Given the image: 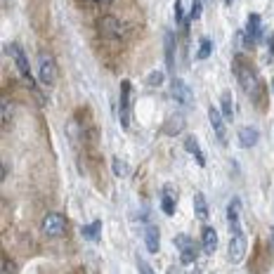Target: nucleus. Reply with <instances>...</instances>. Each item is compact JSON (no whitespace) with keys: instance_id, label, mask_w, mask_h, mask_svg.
<instances>
[{"instance_id":"obj_35","label":"nucleus","mask_w":274,"mask_h":274,"mask_svg":"<svg viewBox=\"0 0 274 274\" xmlns=\"http://www.w3.org/2000/svg\"><path fill=\"white\" fill-rule=\"evenodd\" d=\"M272 90H274V80H272Z\"/></svg>"},{"instance_id":"obj_10","label":"nucleus","mask_w":274,"mask_h":274,"mask_svg":"<svg viewBox=\"0 0 274 274\" xmlns=\"http://www.w3.org/2000/svg\"><path fill=\"white\" fill-rule=\"evenodd\" d=\"M130 93H133V87H130V80H123L121 83V126L130 128Z\"/></svg>"},{"instance_id":"obj_17","label":"nucleus","mask_w":274,"mask_h":274,"mask_svg":"<svg viewBox=\"0 0 274 274\" xmlns=\"http://www.w3.org/2000/svg\"><path fill=\"white\" fill-rule=\"evenodd\" d=\"M258 140H260V133L255 130V128H241L239 130V144H241L243 149H251V147H255L258 144Z\"/></svg>"},{"instance_id":"obj_20","label":"nucleus","mask_w":274,"mask_h":274,"mask_svg":"<svg viewBox=\"0 0 274 274\" xmlns=\"http://www.w3.org/2000/svg\"><path fill=\"white\" fill-rule=\"evenodd\" d=\"M194 215L201 220V222H206L208 215H211V213H208V201H206L204 194H194Z\"/></svg>"},{"instance_id":"obj_4","label":"nucleus","mask_w":274,"mask_h":274,"mask_svg":"<svg viewBox=\"0 0 274 274\" xmlns=\"http://www.w3.org/2000/svg\"><path fill=\"white\" fill-rule=\"evenodd\" d=\"M175 246L180 248V265H194L196 262V258H199V246H196V241L192 239V236H187V234H180L177 239H175Z\"/></svg>"},{"instance_id":"obj_9","label":"nucleus","mask_w":274,"mask_h":274,"mask_svg":"<svg viewBox=\"0 0 274 274\" xmlns=\"http://www.w3.org/2000/svg\"><path fill=\"white\" fill-rule=\"evenodd\" d=\"M246 251H248V239H246V234L243 232H236V234H232V239H229V246H227V258L229 262H241L243 258H246Z\"/></svg>"},{"instance_id":"obj_36","label":"nucleus","mask_w":274,"mask_h":274,"mask_svg":"<svg viewBox=\"0 0 274 274\" xmlns=\"http://www.w3.org/2000/svg\"><path fill=\"white\" fill-rule=\"evenodd\" d=\"M5 3H8V0H5Z\"/></svg>"},{"instance_id":"obj_30","label":"nucleus","mask_w":274,"mask_h":274,"mask_svg":"<svg viewBox=\"0 0 274 274\" xmlns=\"http://www.w3.org/2000/svg\"><path fill=\"white\" fill-rule=\"evenodd\" d=\"M182 267H185V265H172V267H168V272H165V274H187Z\"/></svg>"},{"instance_id":"obj_5","label":"nucleus","mask_w":274,"mask_h":274,"mask_svg":"<svg viewBox=\"0 0 274 274\" xmlns=\"http://www.w3.org/2000/svg\"><path fill=\"white\" fill-rule=\"evenodd\" d=\"M38 78L47 87H52L57 83V62H55V57L47 55V52H43L38 57Z\"/></svg>"},{"instance_id":"obj_33","label":"nucleus","mask_w":274,"mask_h":274,"mask_svg":"<svg viewBox=\"0 0 274 274\" xmlns=\"http://www.w3.org/2000/svg\"><path fill=\"white\" fill-rule=\"evenodd\" d=\"M272 248H274V227H272Z\"/></svg>"},{"instance_id":"obj_31","label":"nucleus","mask_w":274,"mask_h":274,"mask_svg":"<svg viewBox=\"0 0 274 274\" xmlns=\"http://www.w3.org/2000/svg\"><path fill=\"white\" fill-rule=\"evenodd\" d=\"M269 59H274V36H269Z\"/></svg>"},{"instance_id":"obj_21","label":"nucleus","mask_w":274,"mask_h":274,"mask_svg":"<svg viewBox=\"0 0 274 274\" xmlns=\"http://www.w3.org/2000/svg\"><path fill=\"white\" fill-rule=\"evenodd\" d=\"M182 128H185V118H182V114H172V116L168 118V123H165V133L170 135V137H175V135L182 133Z\"/></svg>"},{"instance_id":"obj_18","label":"nucleus","mask_w":274,"mask_h":274,"mask_svg":"<svg viewBox=\"0 0 274 274\" xmlns=\"http://www.w3.org/2000/svg\"><path fill=\"white\" fill-rule=\"evenodd\" d=\"M185 149L196 158V163L199 165H206V156H204V151H201V147H199V140H196L194 135H187V137H185Z\"/></svg>"},{"instance_id":"obj_14","label":"nucleus","mask_w":274,"mask_h":274,"mask_svg":"<svg viewBox=\"0 0 274 274\" xmlns=\"http://www.w3.org/2000/svg\"><path fill=\"white\" fill-rule=\"evenodd\" d=\"M175 52H177V38L175 31H165V66L168 71H175Z\"/></svg>"},{"instance_id":"obj_22","label":"nucleus","mask_w":274,"mask_h":274,"mask_svg":"<svg viewBox=\"0 0 274 274\" xmlns=\"http://www.w3.org/2000/svg\"><path fill=\"white\" fill-rule=\"evenodd\" d=\"M220 104H222V116H225V121H234V100H232V93H229V90L222 93Z\"/></svg>"},{"instance_id":"obj_29","label":"nucleus","mask_w":274,"mask_h":274,"mask_svg":"<svg viewBox=\"0 0 274 274\" xmlns=\"http://www.w3.org/2000/svg\"><path fill=\"white\" fill-rule=\"evenodd\" d=\"M3 267H5V269H3V274H17V265L10 258L3 260Z\"/></svg>"},{"instance_id":"obj_8","label":"nucleus","mask_w":274,"mask_h":274,"mask_svg":"<svg viewBox=\"0 0 274 274\" xmlns=\"http://www.w3.org/2000/svg\"><path fill=\"white\" fill-rule=\"evenodd\" d=\"M168 90H170L172 100L177 104H182V107H192L194 104V93H192V87L182 78H170V87Z\"/></svg>"},{"instance_id":"obj_32","label":"nucleus","mask_w":274,"mask_h":274,"mask_svg":"<svg viewBox=\"0 0 274 274\" xmlns=\"http://www.w3.org/2000/svg\"><path fill=\"white\" fill-rule=\"evenodd\" d=\"M83 3H97V5H109L111 0H83Z\"/></svg>"},{"instance_id":"obj_1","label":"nucleus","mask_w":274,"mask_h":274,"mask_svg":"<svg viewBox=\"0 0 274 274\" xmlns=\"http://www.w3.org/2000/svg\"><path fill=\"white\" fill-rule=\"evenodd\" d=\"M234 76H236V80H239V87H241L255 104H260V100H265V90H262V83H260L258 73H255V69H253L251 64L243 62L241 57L234 59Z\"/></svg>"},{"instance_id":"obj_6","label":"nucleus","mask_w":274,"mask_h":274,"mask_svg":"<svg viewBox=\"0 0 274 274\" xmlns=\"http://www.w3.org/2000/svg\"><path fill=\"white\" fill-rule=\"evenodd\" d=\"M262 38V17L260 15H248V22H246V29H243V45L246 47H255Z\"/></svg>"},{"instance_id":"obj_19","label":"nucleus","mask_w":274,"mask_h":274,"mask_svg":"<svg viewBox=\"0 0 274 274\" xmlns=\"http://www.w3.org/2000/svg\"><path fill=\"white\" fill-rule=\"evenodd\" d=\"M80 234H83L85 241L97 243L100 241V236H102V220H95L93 225H85V227L80 229Z\"/></svg>"},{"instance_id":"obj_15","label":"nucleus","mask_w":274,"mask_h":274,"mask_svg":"<svg viewBox=\"0 0 274 274\" xmlns=\"http://www.w3.org/2000/svg\"><path fill=\"white\" fill-rule=\"evenodd\" d=\"M144 246H147L149 253H158V248H161V232H158L156 225H149L144 229Z\"/></svg>"},{"instance_id":"obj_27","label":"nucleus","mask_w":274,"mask_h":274,"mask_svg":"<svg viewBox=\"0 0 274 274\" xmlns=\"http://www.w3.org/2000/svg\"><path fill=\"white\" fill-rule=\"evenodd\" d=\"M161 83H163V73H161V71H154L147 78V85H151V87H158Z\"/></svg>"},{"instance_id":"obj_26","label":"nucleus","mask_w":274,"mask_h":274,"mask_svg":"<svg viewBox=\"0 0 274 274\" xmlns=\"http://www.w3.org/2000/svg\"><path fill=\"white\" fill-rule=\"evenodd\" d=\"M10 118H12V104H10V100L5 97V100H3V126H8Z\"/></svg>"},{"instance_id":"obj_12","label":"nucleus","mask_w":274,"mask_h":274,"mask_svg":"<svg viewBox=\"0 0 274 274\" xmlns=\"http://www.w3.org/2000/svg\"><path fill=\"white\" fill-rule=\"evenodd\" d=\"M201 251L206 255H213L218 251V232L211 225H204V229H201Z\"/></svg>"},{"instance_id":"obj_2","label":"nucleus","mask_w":274,"mask_h":274,"mask_svg":"<svg viewBox=\"0 0 274 274\" xmlns=\"http://www.w3.org/2000/svg\"><path fill=\"white\" fill-rule=\"evenodd\" d=\"M97 31L104 40H123L128 36V24L116 19V17H102L100 24H97Z\"/></svg>"},{"instance_id":"obj_28","label":"nucleus","mask_w":274,"mask_h":274,"mask_svg":"<svg viewBox=\"0 0 274 274\" xmlns=\"http://www.w3.org/2000/svg\"><path fill=\"white\" fill-rule=\"evenodd\" d=\"M175 22L185 24V8H182V0H175Z\"/></svg>"},{"instance_id":"obj_16","label":"nucleus","mask_w":274,"mask_h":274,"mask_svg":"<svg viewBox=\"0 0 274 274\" xmlns=\"http://www.w3.org/2000/svg\"><path fill=\"white\" fill-rule=\"evenodd\" d=\"M239 213H241V201H239V199H232V204H229V208H227V222H229L232 234L241 232V225H239Z\"/></svg>"},{"instance_id":"obj_3","label":"nucleus","mask_w":274,"mask_h":274,"mask_svg":"<svg viewBox=\"0 0 274 274\" xmlns=\"http://www.w3.org/2000/svg\"><path fill=\"white\" fill-rule=\"evenodd\" d=\"M10 55L15 57V64H17V71L22 73V78L29 83V85L36 90V95H38V100H40V104H45V97L38 93V87L33 85V76H31V71H29V59H26V55H24V50H22V45L19 43H12L10 45Z\"/></svg>"},{"instance_id":"obj_25","label":"nucleus","mask_w":274,"mask_h":274,"mask_svg":"<svg viewBox=\"0 0 274 274\" xmlns=\"http://www.w3.org/2000/svg\"><path fill=\"white\" fill-rule=\"evenodd\" d=\"M201 10H204V0H192V12H189V22H194L201 17Z\"/></svg>"},{"instance_id":"obj_23","label":"nucleus","mask_w":274,"mask_h":274,"mask_svg":"<svg viewBox=\"0 0 274 274\" xmlns=\"http://www.w3.org/2000/svg\"><path fill=\"white\" fill-rule=\"evenodd\" d=\"M111 165H114V172H116V177H121V180L130 175V165H128L121 156H114V158H111Z\"/></svg>"},{"instance_id":"obj_34","label":"nucleus","mask_w":274,"mask_h":274,"mask_svg":"<svg viewBox=\"0 0 274 274\" xmlns=\"http://www.w3.org/2000/svg\"><path fill=\"white\" fill-rule=\"evenodd\" d=\"M232 3H234V0H225V5H232Z\"/></svg>"},{"instance_id":"obj_7","label":"nucleus","mask_w":274,"mask_h":274,"mask_svg":"<svg viewBox=\"0 0 274 274\" xmlns=\"http://www.w3.org/2000/svg\"><path fill=\"white\" fill-rule=\"evenodd\" d=\"M43 232H45V236H50V239H55V236H64V232H66V218H64L62 213H47L45 218H43Z\"/></svg>"},{"instance_id":"obj_24","label":"nucleus","mask_w":274,"mask_h":274,"mask_svg":"<svg viewBox=\"0 0 274 274\" xmlns=\"http://www.w3.org/2000/svg\"><path fill=\"white\" fill-rule=\"evenodd\" d=\"M213 52V40L211 38H204L201 40V45H199V52H196V59L199 62H204V59H208Z\"/></svg>"},{"instance_id":"obj_11","label":"nucleus","mask_w":274,"mask_h":274,"mask_svg":"<svg viewBox=\"0 0 274 274\" xmlns=\"http://www.w3.org/2000/svg\"><path fill=\"white\" fill-rule=\"evenodd\" d=\"M208 118H211V126L218 135L220 144H227V130H225V116H222V111H218L215 107L208 109Z\"/></svg>"},{"instance_id":"obj_13","label":"nucleus","mask_w":274,"mask_h":274,"mask_svg":"<svg viewBox=\"0 0 274 274\" xmlns=\"http://www.w3.org/2000/svg\"><path fill=\"white\" fill-rule=\"evenodd\" d=\"M161 208H163V213L170 218V215H175V208H177V194H175V187L172 185H165L163 189H161Z\"/></svg>"}]
</instances>
